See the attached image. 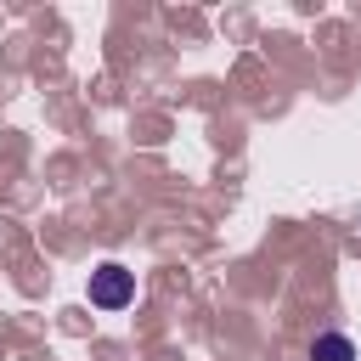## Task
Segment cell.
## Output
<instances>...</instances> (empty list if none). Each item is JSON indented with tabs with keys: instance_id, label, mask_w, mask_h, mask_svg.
I'll list each match as a JSON object with an SVG mask.
<instances>
[{
	"instance_id": "1",
	"label": "cell",
	"mask_w": 361,
	"mask_h": 361,
	"mask_svg": "<svg viewBox=\"0 0 361 361\" xmlns=\"http://www.w3.org/2000/svg\"><path fill=\"white\" fill-rule=\"evenodd\" d=\"M130 299H135V271H124L118 259H107V265L90 271V305L96 310H124Z\"/></svg>"
},
{
	"instance_id": "2",
	"label": "cell",
	"mask_w": 361,
	"mask_h": 361,
	"mask_svg": "<svg viewBox=\"0 0 361 361\" xmlns=\"http://www.w3.org/2000/svg\"><path fill=\"white\" fill-rule=\"evenodd\" d=\"M310 361H355V344H350L344 333H322V338L310 344Z\"/></svg>"
}]
</instances>
